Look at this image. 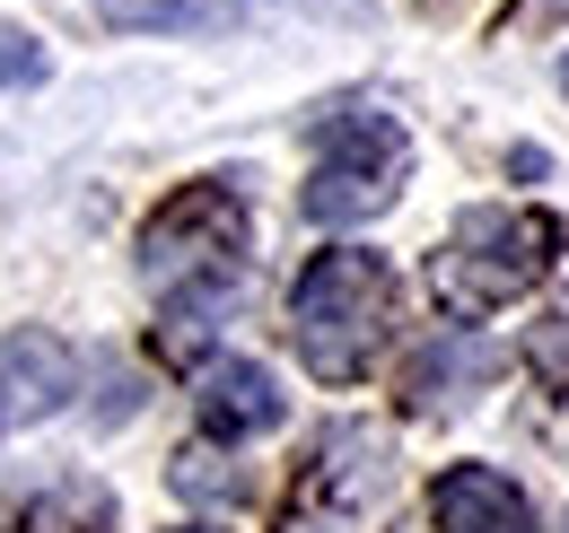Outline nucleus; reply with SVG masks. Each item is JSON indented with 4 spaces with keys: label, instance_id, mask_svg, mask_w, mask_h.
<instances>
[{
    "label": "nucleus",
    "instance_id": "f257e3e1",
    "mask_svg": "<svg viewBox=\"0 0 569 533\" xmlns=\"http://www.w3.org/2000/svg\"><path fill=\"white\" fill-rule=\"evenodd\" d=\"M386 324H395V271L368 245L316 254L298 271V289H289V341H298V359L325 385H359L368 359H377V341H386Z\"/></svg>",
    "mask_w": 569,
    "mask_h": 533
},
{
    "label": "nucleus",
    "instance_id": "f03ea898",
    "mask_svg": "<svg viewBox=\"0 0 569 533\" xmlns=\"http://www.w3.org/2000/svg\"><path fill=\"white\" fill-rule=\"evenodd\" d=\"M552 263H561V219H552V210L482 201V210H465V219L447 228L429 280H438V298H447L456 315H491L508 298H526Z\"/></svg>",
    "mask_w": 569,
    "mask_h": 533
},
{
    "label": "nucleus",
    "instance_id": "7ed1b4c3",
    "mask_svg": "<svg viewBox=\"0 0 569 533\" xmlns=\"http://www.w3.org/2000/svg\"><path fill=\"white\" fill-rule=\"evenodd\" d=\"M412 175V140L395 114H333L316 132V167H307V219L325 228H359Z\"/></svg>",
    "mask_w": 569,
    "mask_h": 533
},
{
    "label": "nucleus",
    "instance_id": "20e7f679",
    "mask_svg": "<svg viewBox=\"0 0 569 533\" xmlns=\"http://www.w3.org/2000/svg\"><path fill=\"white\" fill-rule=\"evenodd\" d=\"M141 271L167 289L184 280H219V271H246V201L237 184H184L176 201H158V219L141 228Z\"/></svg>",
    "mask_w": 569,
    "mask_h": 533
},
{
    "label": "nucleus",
    "instance_id": "39448f33",
    "mask_svg": "<svg viewBox=\"0 0 569 533\" xmlns=\"http://www.w3.org/2000/svg\"><path fill=\"white\" fill-rule=\"evenodd\" d=\"M79 385V359L62 333H0V438L53 420Z\"/></svg>",
    "mask_w": 569,
    "mask_h": 533
},
{
    "label": "nucleus",
    "instance_id": "423d86ee",
    "mask_svg": "<svg viewBox=\"0 0 569 533\" xmlns=\"http://www.w3.org/2000/svg\"><path fill=\"white\" fill-rule=\"evenodd\" d=\"M429 516H438V533H535V499L491 464H456L438 472Z\"/></svg>",
    "mask_w": 569,
    "mask_h": 533
},
{
    "label": "nucleus",
    "instance_id": "0eeeda50",
    "mask_svg": "<svg viewBox=\"0 0 569 533\" xmlns=\"http://www.w3.org/2000/svg\"><path fill=\"white\" fill-rule=\"evenodd\" d=\"M193 411H202L211 438H263V429H281V385H272V368H254V359H211Z\"/></svg>",
    "mask_w": 569,
    "mask_h": 533
},
{
    "label": "nucleus",
    "instance_id": "6e6552de",
    "mask_svg": "<svg viewBox=\"0 0 569 533\" xmlns=\"http://www.w3.org/2000/svg\"><path fill=\"white\" fill-rule=\"evenodd\" d=\"M499 376V341H482V333H438L412 359V411H447V402H473L482 385Z\"/></svg>",
    "mask_w": 569,
    "mask_h": 533
},
{
    "label": "nucleus",
    "instance_id": "1a4fd4ad",
    "mask_svg": "<svg viewBox=\"0 0 569 533\" xmlns=\"http://www.w3.org/2000/svg\"><path fill=\"white\" fill-rule=\"evenodd\" d=\"M97 18L114 36H211L246 18V0H97Z\"/></svg>",
    "mask_w": 569,
    "mask_h": 533
},
{
    "label": "nucleus",
    "instance_id": "9d476101",
    "mask_svg": "<svg viewBox=\"0 0 569 533\" xmlns=\"http://www.w3.org/2000/svg\"><path fill=\"white\" fill-rule=\"evenodd\" d=\"M237 280H246V271H219V280H184V289H167L158 350H167V359H193V350L219 333V315L237 306Z\"/></svg>",
    "mask_w": 569,
    "mask_h": 533
},
{
    "label": "nucleus",
    "instance_id": "9b49d317",
    "mask_svg": "<svg viewBox=\"0 0 569 533\" xmlns=\"http://www.w3.org/2000/svg\"><path fill=\"white\" fill-rule=\"evenodd\" d=\"M526 368H535L552 394H569V298H552V306L526 324Z\"/></svg>",
    "mask_w": 569,
    "mask_h": 533
},
{
    "label": "nucleus",
    "instance_id": "f8f14e48",
    "mask_svg": "<svg viewBox=\"0 0 569 533\" xmlns=\"http://www.w3.org/2000/svg\"><path fill=\"white\" fill-rule=\"evenodd\" d=\"M44 44H36V36H27V27H0V88H36V79H44Z\"/></svg>",
    "mask_w": 569,
    "mask_h": 533
},
{
    "label": "nucleus",
    "instance_id": "ddd939ff",
    "mask_svg": "<svg viewBox=\"0 0 569 533\" xmlns=\"http://www.w3.org/2000/svg\"><path fill=\"white\" fill-rule=\"evenodd\" d=\"M561 88H569V53H561Z\"/></svg>",
    "mask_w": 569,
    "mask_h": 533
},
{
    "label": "nucleus",
    "instance_id": "4468645a",
    "mask_svg": "<svg viewBox=\"0 0 569 533\" xmlns=\"http://www.w3.org/2000/svg\"><path fill=\"white\" fill-rule=\"evenodd\" d=\"M561 533H569V525H561Z\"/></svg>",
    "mask_w": 569,
    "mask_h": 533
}]
</instances>
